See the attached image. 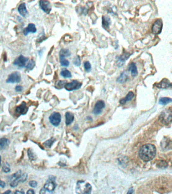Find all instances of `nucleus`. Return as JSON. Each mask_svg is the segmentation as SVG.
I'll return each instance as SVG.
<instances>
[{"label": "nucleus", "mask_w": 172, "mask_h": 194, "mask_svg": "<svg viewBox=\"0 0 172 194\" xmlns=\"http://www.w3.org/2000/svg\"><path fill=\"white\" fill-rule=\"evenodd\" d=\"M128 79V75L125 71H124L123 73L121 74L120 76H119V78L117 79V82L123 83L127 82Z\"/></svg>", "instance_id": "22"}, {"label": "nucleus", "mask_w": 172, "mask_h": 194, "mask_svg": "<svg viewBox=\"0 0 172 194\" xmlns=\"http://www.w3.org/2000/svg\"><path fill=\"white\" fill-rule=\"evenodd\" d=\"M60 62L61 66L64 67H68L70 64L68 60H66L64 58H61V57H60Z\"/></svg>", "instance_id": "28"}, {"label": "nucleus", "mask_w": 172, "mask_h": 194, "mask_svg": "<svg viewBox=\"0 0 172 194\" xmlns=\"http://www.w3.org/2000/svg\"><path fill=\"white\" fill-rule=\"evenodd\" d=\"M2 170L4 173H9L10 171V167L9 164L8 163H6L4 164L2 167Z\"/></svg>", "instance_id": "33"}, {"label": "nucleus", "mask_w": 172, "mask_h": 194, "mask_svg": "<svg viewBox=\"0 0 172 194\" xmlns=\"http://www.w3.org/2000/svg\"><path fill=\"white\" fill-rule=\"evenodd\" d=\"M39 4L41 9L46 14H49L52 10V6L50 2L48 1L41 0L39 2Z\"/></svg>", "instance_id": "10"}, {"label": "nucleus", "mask_w": 172, "mask_h": 194, "mask_svg": "<svg viewBox=\"0 0 172 194\" xmlns=\"http://www.w3.org/2000/svg\"><path fill=\"white\" fill-rule=\"evenodd\" d=\"M22 171L19 170L16 173L14 174L11 178L10 185L12 187H16L20 182H24L26 181L27 178V174L26 173L22 174Z\"/></svg>", "instance_id": "2"}, {"label": "nucleus", "mask_w": 172, "mask_h": 194, "mask_svg": "<svg viewBox=\"0 0 172 194\" xmlns=\"http://www.w3.org/2000/svg\"><path fill=\"white\" fill-rule=\"evenodd\" d=\"M134 97V92H132V91H130L128 93L127 95H126L125 98H123V99L120 100V103L122 105L125 104L127 102H129L130 101L133 99Z\"/></svg>", "instance_id": "17"}, {"label": "nucleus", "mask_w": 172, "mask_h": 194, "mask_svg": "<svg viewBox=\"0 0 172 194\" xmlns=\"http://www.w3.org/2000/svg\"><path fill=\"white\" fill-rule=\"evenodd\" d=\"M26 194H34V191L31 190V189H30V190H29V191L27 192Z\"/></svg>", "instance_id": "39"}, {"label": "nucleus", "mask_w": 172, "mask_h": 194, "mask_svg": "<svg viewBox=\"0 0 172 194\" xmlns=\"http://www.w3.org/2000/svg\"><path fill=\"white\" fill-rule=\"evenodd\" d=\"M154 86L159 88H168L172 87V83L167 79H164L160 83H156Z\"/></svg>", "instance_id": "11"}, {"label": "nucleus", "mask_w": 172, "mask_h": 194, "mask_svg": "<svg viewBox=\"0 0 172 194\" xmlns=\"http://www.w3.org/2000/svg\"><path fill=\"white\" fill-rule=\"evenodd\" d=\"M160 120L161 122L165 124H168L171 123L172 120V110L171 108L166 109L161 112L160 116Z\"/></svg>", "instance_id": "4"}, {"label": "nucleus", "mask_w": 172, "mask_h": 194, "mask_svg": "<svg viewBox=\"0 0 172 194\" xmlns=\"http://www.w3.org/2000/svg\"><path fill=\"white\" fill-rule=\"evenodd\" d=\"M37 29L35 27V25L33 23H29L27 27L25 28L23 30V34L24 35H26L29 34V33H35L37 32Z\"/></svg>", "instance_id": "16"}, {"label": "nucleus", "mask_w": 172, "mask_h": 194, "mask_svg": "<svg viewBox=\"0 0 172 194\" xmlns=\"http://www.w3.org/2000/svg\"><path fill=\"white\" fill-rule=\"evenodd\" d=\"M18 11L22 16L25 17L27 14V10L26 9L25 3H22L18 8Z\"/></svg>", "instance_id": "19"}, {"label": "nucleus", "mask_w": 172, "mask_h": 194, "mask_svg": "<svg viewBox=\"0 0 172 194\" xmlns=\"http://www.w3.org/2000/svg\"><path fill=\"white\" fill-rule=\"evenodd\" d=\"M84 68L86 72H90L91 69V65L89 61H86L84 63Z\"/></svg>", "instance_id": "31"}, {"label": "nucleus", "mask_w": 172, "mask_h": 194, "mask_svg": "<svg viewBox=\"0 0 172 194\" xmlns=\"http://www.w3.org/2000/svg\"><path fill=\"white\" fill-rule=\"evenodd\" d=\"M21 77L20 73L18 72H15L9 75L8 78L6 80V83H15L20 82Z\"/></svg>", "instance_id": "8"}, {"label": "nucleus", "mask_w": 172, "mask_h": 194, "mask_svg": "<svg viewBox=\"0 0 172 194\" xmlns=\"http://www.w3.org/2000/svg\"><path fill=\"white\" fill-rule=\"evenodd\" d=\"M28 110L29 108L26 106V103L22 102L19 106L17 107L15 109V112L19 115H24L28 112Z\"/></svg>", "instance_id": "13"}, {"label": "nucleus", "mask_w": 172, "mask_h": 194, "mask_svg": "<svg viewBox=\"0 0 172 194\" xmlns=\"http://www.w3.org/2000/svg\"><path fill=\"white\" fill-rule=\"evenodd\" d=\"M171 102H172V99L171 98H168V97H163V98H160L159 104L161 105H165L171 103Z\"/></svg>", "instance_id": "24"}, {"label": "nucleus", "mask_w": 172, "mask_h": 194, "mask_svg": "<svg viewBox=\"0 0 172 194\" xmlns=\"http://www.w3.org/2000/svg\"><path fill=\"white\" fill-rule=\"evenodd\" d=\"M55 187H56V184L54 182L50 180V181H47L46 183H45L43 188H45L46 190L52 192V191L55 190Z\"/></svg>", "instance_id": "18"}, {"label": "nucleus", "mask_w": 172, "mask_h": 194, "mask_svg": "<svg viewBox=\"0 0 172 194\" xmlns=\"http://www.w3.org/2000/svg\"><path fill=\"white\" fill-rule=\"evenodd\" d=\"M131 55V54L126 52V53H123V54L118 57V59L117 60V65L119 67L123 66V65L125 63L126 60H127L129 58Z\"/></svg>", "instance_id": "12"}, {"label": "nucleus", "mask_w": 172, "mask_h": 194, "mask_svg": "<svg viewBox=\"0 0 172 194\" xmlns=\"http://www.w3.org/2000/svg\"><path fill=\"white\" fill-rule=\"evenodd\" d=\"M67 82L66 80H60L58 83H57V88H64L65 84H66Z\"/></svg>", "instance_id": "32"}, {"label": "nucleus", "mask_w": 172, "mask_h": 194, "mask_svg": "<svg viewBox=\"0 0 172 194\" xmlns=\"http://www.w3.org/2000/svg\"><path fill=\"white\" fill-rule=\"evenodd\" d=\"M55 141V140L54 138H52L50 140H47L46 142H45L43 143V145L46 148H51L53 143Z\"/></svg>", "instance_id": "27"}, {"label": "nucleus", "mask_w": 172, "mask_h": 194, "mask_svg": "<svg viewBox=\"0 0 172 194\" xmlns=\"http://www.w3.org/2000/svg\"><path fill=\"white\" fill-rule=\"evenodd\" d=\"M105 104L103 100H99L97 101L94 109V113L96 115L100 114L102 110L104 108Z\"/></svg>", "instance_id": "14"}, {"label": "nucleus", "mask_w": 172, "mask_h": 194, "mask_svg": "<svg viewBox=\"0 0 172 194\" xmlns=\"http://www.w3.org/2000/svg\"><path fill=\"white\" fill-rule=\"evenodd\" d=\"M14 194H25L24 193V192L22 191H16L15 192V193H14Z\"/></svg>", "instance_id": "40"}, {"label": "nucleus", "mask_w": 172, "mask_h": 194, "mask_svg": "<svg viewBox=\"0 0 172 194\" xmlns=\"http://www.w3.org/2000/svg\"><path fill=\"white\" fill-rule=\"evenodd\" d=\"M23 87L21 86H17L15 87V91L17 92H20L22 90H23Z\"/></svg>", "instance_id": "37"}, {"label": "nucleus", "mask_w": 172, "mask_h": 194, "mask_svg": "<svg viewBox=\"0 0 172 194\" xmlns=\"http://www.w3.org/2000/svg\"><path fill=\"white\" fill-rule=\"evenodd\" d=\"M37 182L35 181H31L29 183V185L31 187H35L37 186Z\"/></svg>", "instance_id": "36"}, {"label": "nucleus", "mask_w": 172, "mask_h": 194, "mask_svg": "<svg viewBox=\"0 0 172 194\" xmlns=\"http://www.w3.org/2000/svg\"><path fill=\"white\" fill-rule=\"evenodd\" d=\"M157 150L155 146L152 144H146L142 146L139 152V157L143 161L148 162L155 157Z\"/></svg>", "instance_id": "1"}, {"label": "nucleus", "mask_w": 172, "mask_h": 194, "mask_svg": "<svg viewBox=\"0 0 172 194\" xmlns=\"http://www.w3.org/2000/svg\"><path fill=\"white\" fill-rule=\"evenodd\" d=\"M163 21L161 19H157L155 21L152 26V32L153 34H159L161 33L162 29H163Z\"/></svg>", "instance_id": "5"}, {"label": "nucleus", "mask_w": 172, "mask_h": 194, "mask_svg": "<svg viewBox=\"0 0 172 194\" xmlns=\"http://www.w3.org/2000/svg\"><path fill=\"white\" fill-rule=\"evenodd\" d=\"M39 194H52V192L46 190L45 188H42L39 192Z\"/></svg>", "instance_id": "35"}, {"label": "nucleus", "mask_w": 172, "mask_h": 194, "mask_svg": "<svg viewBox=\"0 0 172 194\" xmlns=\"http://www.w3.org/2000/svg\"><path fill=\"white\" fill-rule=\"evenodd\" d=\"M49 120L52 125L57 126L59 125L61 121V114L58 112H53L49 116Z\"/></svg>", "instance_id": "7"}, {"label": "nucleus", "mask_w": 172, "mask_h": 194, "mask_svg": "<svg viewBox=\"0 0 172 194\" xmlns=\"http://www.w3.org/2000/svg\"><path fill=\"white\" fill-rule=\"evenodd\" d=\"M35 62L33 60H31L29 61L28 64L26 65V68L30 70H33V68H34L35 66Z\"/></svg>", "instance_id": "30"}, {"label": "nucleus", "mask_w": 172, "mask_h": 194, "mask_svg": "<svg viewBox=\"0 0 172 194\" xmlns=\"http://www.w3.org/2000/svg\"><path fill=\"white\" fill-rule=\"evenodd\" d=\"M1 157L0 156V166H1Z\"/></svg>", "instance_id": "43"}, {"label": "nucleus", "mask_w": 172, "mask_h": 194, "mask_svg": "<svg viewBox=\"0 0 172 194\" xmlns=\"http://www.w3.org/2000/svg\"><path fill=\"white\" fill-rule=\"evenodd\" d=\"M82 83L76 80H72V82L67 83L65 84L64 88L68 91H72L78 90L82 87Z\"/></svg>", "instance_id": "6"}, {"label": "nucleus", "mask_w": 172, "mask_h": 194, "mask_svg": "<svg viewBox=\"0 0 172 194\" xmlns=\"http://www.w3.org/2000/svg\"><path fill=\"white\" fill-rule=\"evenodd\" d=\"M28 155H29V158L31 161H33L37 159V156L35 155V154L33 153L32 150L29 149L28 150Z\"/></svg>", "instance_id": "29"}, {"label": "nucleus", "mask_w": 172, "mask_h": 194, "mask_svg": "<svg viewBox=\"0 0 172 194\" xmlns=\"http://www.w3.org/2000/svg\"><path fill=\"white\" fill-rule=\"evenodd\" d=\"M73 64L76 66H79L81 65V61H80V57L79 56L76 57L73 61Z\"/></svg>", "instance_id": "34"}, {"label": "nucleus", "mask_w": 172, "mask_h": 194, "mask_svg": "<svg viewBox=\"0 0 172 194\" xmlns=\"http://www.w3.org/2000/svg\"><path fill=\"white\" fill-rule=\"evenodd\" d=\"M29 58L24 57L23 55H20L15 59L13 62L14 65H16L19 67H26V63L29 61Z\"/></svg>", "instance_id": "9"}, {"label": "nucleus", "mask_w": 172, "mask_h": 194, "mask_svg": "<svg viewBox=\"0 0 172 194\" xmlns=\"http://www.w3.org/2000/svg\"><path fill=\"white\" fill-rule=\"evenodd\" d=\"M91 186L85 181H78L76 185V191L77 194H90Z\"/></svg>", "instance_id": "3"}, {"label": "nucleus", "mask_w": 172, "mask_h": 194, "mask_svg": "<svg viewBox=\"0 0 172 194\" xmlns=\"http://www.w3.org/2000/svg\"><path fill=\"white\" fill-rule=\"evenodd\" d=\"M5 182L3 181L0 180V187H5Z\"/></svg>", "instance_id": "38"}, {"label": "nucleus", "mask_w": 172, "mask_h": 194, "mask_svg": "<svg viewBox=\"0 0 172 194\" xmlns=\"http://www.w3.org/2000/svg\"><path fill=\"white\" fill-rule=\"evenodd\" d=\"M65 118H66V125L70 124L74 120V116L72 113L70 112H66L65 114Z\"/></svg>", "instance_id": "21"}, {"label": "nucleus", "mask_w": 172, "mask_h": 194, "mask_svg": "<svg viewBox=\"0 0 172 194\" xmlns=\"http://www.w3.org/2000/svg\"><path fill=\"white\" fill-rule=\"evenodd\" d=\"M10 193H11V191H10V190H8V191H7L5 192V193L2 194H10Z\"/></svg>", "instance_id": "42"}, {"label": "nucleus", "mask_w": 172, "mask_h": 194, "mask_svg": "<svg viewBox=\"0 0 172 194\" xmlns=\"http://www.w3.org/2000/svg\"><path fill=\"white\" fill-rule=\"evenodd\" d=\"M9 144V141L7 138H2L0 139V147L2 149L5 148Z\"/></svg>", "instance_id": "25"}, {"label": "nucleus", "mask_w": 172, "mask_h": 194, "mask_svg": "<svg viewBox=\"0 0 172 194\" xmlns=\"http://www.w3.org/2000/svg\"><path fill=\"white\" fill-rule=\"evenodd\" d=\"M129 70L131 72L132 76H133V77H135L138 74L137 66L134 62H131L129 64Z\"/></svg>", "instance_id": "20"}, {"label": "nucleus", "mask_w": 172, "mask_h": 194, "mask_svg": "<svg viewBox=\"0 0 172 194\" xmlns=\"http://www.w3.org/2000/svg\"><path fill=\"white\" fill-rule=\"evenodd\" d=\"M60 57L61 58H64L68 57L71 56V52L68 49H63L60 51Z\"/></svg>", "instance_id": "23"}, {"label": "nucleus", "mask_w": 172, "mask_h": 194, "mask_svg": "<svg viewBox=\"0 0 172 194\" xmlns=\"http://www.w3.org/2000/svg\"><path fill=\"white\" fill-rule=\"evenodd\" d=\"M133 190L132 188L129 189V191L128 192L127 194H133Z\"/></svg>", "instance_id": "41"}, {"label": "nucleus", "mask_w": 172, "mask_h": 194, "mask_svg": "<svg viewBox=\"0 0 172 194\" xmlns=\"http://www.w3.org/2000/svg\"><path fill=\"white\" fill-rule=\"evenodd\" d=\"M111 23L110 17L103 16L102 17V26L104 29L108 30L110 29V25Z\"/></svg>", "instance_id": "15"}, {"label": "nucleus", "mask_w": 172, "mask_h": 194, "mask_svg": "<svg viewBox=\"0 0 172 194\" xmlns=\"http://www.w3.org/2000/svg\"><path fill=\"white\" fill-rule=\"evenodd\" d=\"M60 74L61 76L65 78H70L72 77V74L70 71L66 69H63L61 71Z\"/></svg>", "instance_id": "26"}]
</instances>
